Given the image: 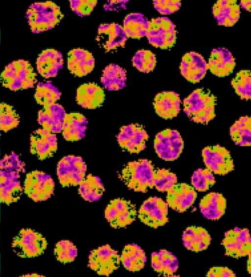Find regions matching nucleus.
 <instances>
[{"instance_id":"nucleus-1","label":"nucleus","mask_w":251,"mask_h":277,"mask_svg":"<svg viewBox=\"0 0 251 277\" xmlns=\"http://www.w3.org/2000/svg\"><path fill=\"white\" fill-rule=\"evenodd\" d=\"M25 171L24 163L14 152L6 154L0 161V198L7 205L17 202L23 188L21 177Z\"/></svg>"},{"instance_id":"nucleus-2","label":"nucleus","mask_w":251,"mask_h":277,"mask_svg":"<svg viewBox=\"0 0 251 277\" xmlns=\"http://www.w3.org/2000/svg\"><path fill=\"white\" fill-rule=\"evenodd\" d=\"M215 101L210 92L198 89L183 100V111L191 121L207 125L216 116Z\"/></svg>"},{"instance_id":"nucleus-3","label":"nucleus","mask_w":251,"mask_h":277,"mask_svg":"<svg viewBox=\"0 0 251 277\" xmlns=\"http://www.w3.org/2000/svg\"><path fill=\"white\" fill-rule=\"evenodd\" d=\"M62 17L59 7L50 1L33 3L26 12L27 23L34 33L51 29Z\"/></svg>"},{"instance_id":"nucleus-4","label":"nucleus","mask_w":251,"mask_h":277,"mask_svg":"<svg viewBox=\"0 0 251 277\" xmlns=\"http://www.w3.org/2000/svg\"><path fill=\"white\" fill-rule=\"evenodd\" d=\"M155 171L151 160L141 159L127 163L122 170L121 178L130 189L145 193L153 188Z\"/></svg>"},{"instance_id":"nucleus-5","label":"nucleus","mask_w":251,"mask_h":277,"mask_svg":"<svg viewBox=\"0 0 251 277\" xmlns=\"http://www.w3.org/2000/svg\"><path fill=\"white\" fill-rule=\"evenodd\" d=\"M36 74L31 64L20 59L8 64L0 75L3 86L12 91H18L34 87L37 82Z\"/></svg>"},{"instance_id":"nucleus-6","label":"nucleus","mask_w":251,"mask_h":277,"mask_svg":"<svg viewBox=\"0 0 251 277\" xmlns=\"http://www.w3.org/2000/svg\"><path fill=\"white\" fill-rule=\"evenodd\" d=\"M47 246L46 239L40 233L30 228L21 229L13 239L11 247L22 258H32L41 255Z\"/></svg>"},{"instance_id":"nucleus-7","label":"nucleus","mask_w":251,"mask_h":277,"mask_svg":"<svg viewBox=\"0 0 251 277\" xmlns=\"http://www.w3.org/2000/svg\"><path fill=\"white\" fill-rule=\"evenodd\" d=\"M184 146L180 133L174 129L166 128L159 131L153 141L156 153L160 159L166 161L176 160L182 153Z\"/></svg>"},{"instance_id":"nucleus-8","label":"nucleus","mask_w":251,"mask_h":277,"mask_svg":"<svg viewBox=\"0 0 251 277\" xmlns=\"http://www.w3.org/2000/svg\"><path fill=\"white\" fill-rule=\"evenodd\" d=\"M87 166L83 158L68 155L63 157L57 165V176L64 186L78 185L85 177Z\"/></svg>"},{"instance_id":"nucleus-9","label":"nucleus","mask_w":251,"mask_h":277,"mask_svg":"<svg viewBox=\"0 0 251 277\" xmlns=\"http://www.w3.org/2000/svg\"><path fill=\"white\" fill-rule=\"evenodd\" d=\"M54 186V180L49 174L33 171L26 174L24 190L27 196L34 201H42L51 197Z\"/></svg>"},{"instance_id":"nucleus-10","label":"nucleus","mask_w":251,"mask_h":277,"mask_svg":"<svg viewBox=\"0 0 251 277\" xmlns=\"http://www.w3.org/2000/svg\"><path fill=\"white\" fill-rule=\"evenodd\" d=\"M206 168L213 174L225 175L233 170L234 165L230 152L219 145L208 146L201 151Z\"/></svg>"},{"instance_id":"nucleus-11","label":"nucleus","mask_w":251,"mask_h":277,"mask_svg":"<svg viewBox=\"0 0 251 277\" xmlns=\"http://www.w3.org/2000/svg\"><path fill=\"white\" fill-rule=\"evenodd\" d=\"M168 207L167 202L161 198L151 197L143 202L138 215L145 224L156 228L168 222Z\"/></svg>"},{"instance_id":"nucleus-12","label":"nucleus","mask_w":251,"mask_h":277,"mask_svg":"<svg viewBox=\"0 0 251 277\" xmlns=\"http://www.w3.org/2000/svg\"><path fill=\"white\" fill-rule=\"evenodd\" d=\"M222 244L227 256L235 258L251 256V238L247 228L235 227L227 231Z\"/></svg>"},{"instance_id":"nucleus-13","label":"nucleus","mask_w":251,"mask_h":277,"mask_svg":"<svg viewBox=\"0 0 251 277\" xmlns=\"http://www.w3.org/2000/svg\"><path fill=\"white\" fill-rule=\"evenodd\" d=\"M149 135L144 127L138 124L122 126L117 136L120 146L130 153H139L146 147Z\"/></svg>"},{"instance_id":"nucleus-14","label":"nucleus","mask_w":251,"mask_h":277,"mask_svg":"<svg viewBox=\"0 0 251 277\" xmlns=\"http://www.w3.org/2000/svg\"><path fill=\"white\" fill-rule=\"evenodd\" d=\"M89 260L90 268L100 275L108 276L118 268L121 257L117 251L106 245L92 251Z\"/></svg>"},{"instance_id":"nucleus-15","label":"nucleus","mask_w":251,"mask_h":277,"mask_svg":"<svg viewBox=\"0 0 251 277\" xmlns=\"http://www.w3.org/2000/svg\"><path fill=\"white\" fill-rule=\"evenodd\" d=\"M136 214L134 205L130 201L122 199L110 201L104 211L106 220L115 228L130 224L135 219Z\"/></svg>"},{"instance_id":"nucleus-16","label":"nucleus","mask_w":251,"mask_h":277,"mask_svg":"<svg viewBox=\"0 0 251 277\" xmlns=\"http://www.w3.org/2000/svg\"><path fill=\"white\" fill-rule=\"evenodd\" d=\"M197 197V192L192 186L177 183L167 192L166 202L172 209L182 213L193 205Z\"/></svg>"},{"instance_id":"nucleus-17","label":"nucleus","mask_w":251,"mask_h":277,"mask_svg":"<svg viewBox=\"0 0 251 277\" xmlns=\"http://www.w3.org/2000/svg\"><path fill=\"white\" fill-rule=\"evenodd\" d=\"M57 138L56 134L41 128L35 130L30 137V151L39 159L48 158L56 151Z\"/></svg>"},{"instance_id":"nucleus-18","label":"nucleus","mask_w":251,"mask_h":277,"mask_svg":"<svg viewBox=\"0 0 251 277\" xmlns=\"http://www.w3.org/2000/svg\"><path fill=\"white\" fill-rule=\"evenodd\" d=\"M128 38L122 25L106 23L99 26L96 39L100 46L109 51L124 46Z\"/></svg>"},{"instance_id":"nucleus-19","label":"nucleus","mask_w":251,"mask_h":277,"mask_svg":"<svg viewBox=\"0 0 251 277\" xmlns=\"http://www.w3.org/2000/svg\"><path fill=\"white\" fill-rule=\"evenodd\" d=\"M66 115L64 107L55 102L43 106L38 112L37 120L43 128L56 134L62 132Z\"/></svg>"},{"instance_id":"nucleus-20","label":"nucleus","mask_w":251,"mask_h":277,"mask_svg":"<svg viewBox=\"0 0 251 277\" xmlns=\"http://www.w3.org/2000/svg\"><path fill=\"white\" fill-rule=\"evenodd\" d=\"M36 64L37 70L42 77L45 78L54 77L63 68V55L55 49H46L38 55Z\"/></svg>"},{"instance_id":"nucleus-21","label":"nucleus","mask_w":251,"mask_h":277,"mask_svg":"<svg viewBox=\"0 0 251 277\" xmlns=\"http://www.w3.org/2000/svg\"><path fill=\"white\" fill-rule=\"evenodd\" d=\"M181 101L179 95L175 92L165 91L158 93L153 101L156 114L165 119L176 117L180 111Z\"/></svg>"},{"instance_id":"nucleus-22","label":"nucleus","mask_w":251,"mask_h":277,"mask_svg":"<svg viewBox=\"0 0 251 277\" xmlns=\"http://www.w3.org/2000/svg\"><path fill=\"white\" fill-rule=\"evenodd\" d=\"M67 66L74 75L83 76L93 70L95 59L88 50L80 48L74 49L68 54Z\"/></svg>"},{"instance_id":"nucleus-23","label":"nucleus","mask_w":251,"mask_h":277,"mask_svg":"<svg viewBox=\"0 0 251 277\" xmlns=\"http://www.w3.org/2000/svg\"><path fill=\"white\" fill-rule=\"evenodd\" d=\"M226 200L222 194L211 192L205 195L200 201L199 208L202 216L208 220L216 221L225 214Z\"/></svg>"},{"instance_id":"nucleus-24","label":"nucleus","mask_w":251,"mask_h":277,"mask_svg":"<svg viewBox=\"0 0 251 277\" xmlns=\"http://www.w3.org/2000/svg\"><path fill=\"white\" fill-rule=\"evenodd\" d=\"M211 241V237L208 231L201 227L189 226L184 230L182 235L184 247L196 252L206 250Z\"/></svg>"},{"instance_id":"nucleus-25","label":"nucleus","mask_w":251,"mask_h":277,"mask_svg":"<svg viewBox=\"0 0 251 277\" xmlns=\"http://www.w3.org/2000/svg\"><path fill=\"white\" fill-rule=\"evenodd\" d=\"M76 100L84 108L95 109L103 103L104 93L102 89L96 83H84L77 88Z\"/></svg>"},{"instance_id":"nucleus-26","label":"nucleus","mask_w":251,"mask_h":277,"mask_svg":"<svg viewBox=\"0 0 251 277\" xmlns=\"http://www.w3.org/2000/svg\"><path fill=\"white\" fill-rule=\"evenodd\" d=\"M88 124L86 118L80 113L67 114L62 131L64 138L70 141L83 139L86 135Z\"/></svg>"},{"instance_id":"nucleus-27","label":"nucleus","mask_w":251,"mask_h":277,"mask_svg":"<svg viewBox=\"0 0 251 277\" xmlns=\"http://www.w3.org/2000/svg\"><path fill=\"white\" fill-rule=\"evenodd\" d=\"M151 266L157 273L170 277L175 276L179 263L176 256L172 252L161 249L151 253Z\"/></svg>"},{"instance_id":"nucleus-28","label":"nucleus","mask_w":251,"mask_h":277,"mask_svg":"<svg viewBox=\"0 0 251 277\" xmlns=\"http://www.w3.org/2000/svg\"><path fill=\"white\" fill-rule=\"evenodd\" d=\"M126 71L118 64H110L106 66L102 73L100 82L108 91H119L126 86Z\"/></svg>"},{"instance_id":"nucleus-29","label":"nucleus","mask_w":251,"mask_h":277,"mask_svg":"<svg viewBox=\"0 0 251 277\" xmlns=\"http://www.w3.org/2000/svg\"><path fill=\"white\" fill-rule=\"evenodd\" d=\"M120 257L124 267L131 272L140 271L144 267L147 261L145 251L134 243L126 246Z\"/></svg>"},{"instance_id":"nucleus-30","label":"nucleus","mask_w":251,"mask_h":277,"mask_svg":"<svg viewBox=\"0 0 251 277\" xmlns=\"http://www.w3.org/2000/svg\"><path fill=\"white\" fill-rule=\"evenodd\" d=\"M151 22L140 13L127 14L123 21V27L128 37L140 38L147 36Z\"/></svg>"},{"instance_id":"nucleus-31","label":"nucleus","mask_w":251,"mask_h":277,"mask_svg":"<svg viewBox=\"0 0 251 277\" xmlns=\"http://www.w3.org/2000/svg\"><path fill=\"white\" fill-rule=\"evenodd\" d=\"M229 135L235 145L249 147L251 145V118L248 116L240 117L229 128Z\"/></svg>"},{"instance_id":"nucleus-32","label":"nucleus","mask_w":251,"mask_h":277,"mask_svg":"<svg viewBox=\"0 0 251 277\" xmlns=\"http://www.w3.org/2000/svg\"><path fill=\"white\" fill-rule=\"evenodd\" d=\"M105 190L101 179L97 176L89 175L78 185V192L85 201H96L102 197Z\"/></svg>"},{"instance_id":"nucleus-33","label":"nucleus","mask_w":251,"mask_h":277,"mask_svg":"<svg viewBox=\"0 0 251 277\" xmlns=\"http://www.w3.org/2000/svg\"><path fill=\"white\" fill-rule=\"evenodd\" d=\"M61 95L57 87L50 81H46L37 84L34 97L38 103L45 106L56 102Z\"/></svg>"},{"instance_id":"nucleus-34","label":"nucleus","mask_w":251,"mask_h":277,"mask_svg":"<svg viewBox=\"0 0 251 277\" xmlns=\"http://www.w3.org/2000/svg\"><path fill=\"white\" fill-rule=\"evenodd\" d=\"M194 189L199 192L208 190L216 183L214 174L207 168H199L195 171L191 178Z\"/></svg>"},{"instance_id":"nucleus-35","label":"nucleus","mask_w":251,"mask_h":277,"mask_svg":"<svg viewBox=\"0 0 251 277\" xmlns=\"http://www.w3.org/2000/svg\"><path fill=\"white\" fill-rule=\"evenodd\" d=\"M177 183L176 175L166 169H155L153 187L161 192H167Z\"/></svg>"},{"instance_id":"nucleus-36","label":"nucleus","mask_w":251,"mask_h":277,"mask_svg":"<svg viewBox=\"0 0 251 277\" xmlns=\"http://www.w3.org/2000/svg\"><path fill=\"white\" fill-rule=\"evenodd\" d=\"M132 62L134 67L139 71L148 73L154 69L156 59L155 55L150 51L141 50L135 53Z\"/></svg>"},{"instance_id":"nucleus-37","label":"nucleus","mask_w":251,"mask_h":277,"mask_svg":"<svg viewBox=\"0 0 251 277\" xmlns=\"http://www.w3.org/2000/svg\"><path fill=\"white\" fill-rule=\"evenodd\" d=\"M19 123V117L14 108L7 103H0V124L1 131H9L16 127Z\"/></svg>"},{"instance_id":"nucleus-38","label":"nucleus","mask_w":251,"mask_h":277,"mask_svg":"<svg viewBox=\"0 0 251 277\" xmlns=\"http://www.w3.org/2000/svg\"><path fill=\"white\" fill-rule=\"evenodd\" d=\"M54 254L58 261L64 263H69L76 257L77 249L71 241L61 240L55 245Z\"/></svg>"},{"instance_id":"nucleus-39","label":"nucleus","mask_w":251,"mask_h":277,"mask_svg":"<svg viewBox=\"0 0 251 277\" xmlns=\"http://www.w3.org/2000/svg\"><path fill=\"white\" fill-rule=\"evenodd\" d=\"M248 74L238 76L232 82L236 94L241 99L250 100L251 98V81Z\"/></svg>"},{"instance_id":"nucleus-40","label":"nucleus","mask_w":251,"mask_h":277,"mask_svg":"<svg viewBox=\"0 0 251 277\" xmlns=\"http://www.w3.org/2000/svg\"><path fill=\"white\" fill-rule=\"evenodd\" d=\"M97 1L92 0H71L72 11L80 17L89 16L96 6Z\"/></svg>"},{"instance_id":"nucleus-41","label":"nucleus","mask_w":251,"mask_h":277,"mask_svg":"<svg viewBox=\"0 0 251 277\" xmlns=\"http://www.w3.org/2000/svg\"><path fill=\"white\" fill-rule=\"evenodd\" d=\"M208 277H234L236 274L230 269L224 267H214L208 271Z\"/></svg>"},{"instance_id":"nucleus-42","label":"nucleus","mask_w":251,"mask_h":277,"mask_svg":"<svg viewBox=\"0 0 251 277\" xmlns=\"http://www.w3.org/2000/svg\"><path fill=\"white\" fill-rule=\"evenodd\" d=\"M127 0H110L106 1L103 5L105 11H120L126 9Z\"/></svg>"},{"instance_id":"nucleus-43","label":"nucleus","mask_w":251,"mask_h":277,"mask_svg":"<svg viewBox=\"0 0 251 277\" xmlns=\"http://www.w3.org/2000/svg\"><path fill=\"white\" fill-rule=\"evenodd\" d=\"M251 3V0H242L240 2V5L242 8L250 11Z\"/></svg>"},{"instance_id":"nucleus-44","label":"nucleus","mask_w":251,"mask_h":277,"mask_svg":"<svg viewBox=\"0 0 251 277\" xmlns=\"http://www.w3.org/2000/svg\"><path fill=\"white\" fill-rule=\"evenodd\" d=\"M1 128H0V135H1Z\"/></svg>"},{"instance_id":"nucleus-45","label":"nucleus","mask_w":251,"mask_h":277,"mask_svg":"<svg viewBox=\"0 0 251 277\" xmlns=\"http://www.w3.org/2000/svg\"></svg>"},{"instance_id":"nucleus-46","label":"nucleus","mask_w":251,"mask_h":277,"mask_svg":"<svg viewBox=\"0 0 251 277\" xmlns=\"http://www.w3.org/2000/svg\"><path fill=\"white\" fill-rule=\"evenodd\" d=\"M0 202H1V201H0Z\"/></svg>"},{"instance_id":"nucleus-47","label":"nucleus","mask_w":251,"mask_h":277,"mask_svg":"<svg viewBox=\"0 0 251 277\" xmlns=\"http://www.w3.org/2000/svg\"></svg>"},{"instance_id":"nucleus-48","label":"nucleus","mask_w":251,"mask_h":277,"mask_svg":"<svg viewBox=\"0 0 251 277\" xmlns=\"http://www.w3.org/2000/svg\"></svg>"}]
</instances>
